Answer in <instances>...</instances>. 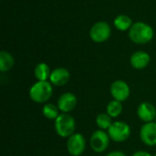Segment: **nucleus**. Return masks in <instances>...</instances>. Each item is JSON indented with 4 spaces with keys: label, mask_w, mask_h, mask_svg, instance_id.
<instances>
[{
    "label": "nucleus",
    "mask_w": 156,
    "mask_h": 156,
    "mask_svg": "<svg viewBox=\"0 0 156 156\" xmlns=\"http://www.w3.org/2000/svg\"><path fill=\"white\" fill-rule=\"evenodd\" d=\"M54 128L56 133L61 138H69L75 133L76 122L69 113H60L54 121Z\"/></svg>",
    "instance_id": "obj_1"
},
{
    "label": "nucleus",
    "mask_w": 156,
    "mask_h": 156,
    "mask_svg": "<svg viewBox=\"0 0 156 156\" xmlns=\"http://www.w3.org/2000/svg\"><path fill=\"white\" fill-rule=\"evenodd\" d=\"M53 94L52 84L49 81H37L29 89V98L37 103L47 102Z\"/></svg>",
    "instance_id": "obj_2"
},
{
    "label": "nucleus",
    "mask_w": 156,
    "mask_h": 156,
    "mask_svg": "<svg viewBox=\"0 0 156 156\" xmlns=\"http://www.w3.org/2000/svg\"><path fill=\"white\" fill-rule=\"evenodd\" d=\"M129 37L136 44H145L153 38L154 30L149 25L137 22L131 27Z\"/></svg>",
    "instance_id": "obj_3"
},
{
    "label": "nucleus",
    "mask_w": 156,
    "mask_h": 156,
    "mask_svg": "<svg viewBox=\"0 0 156 156\" xmlns=\"http://www.w3.org/2000/svg\"><path fill=\"white\" fill-rule=\"evenodd\" d=\"M107 133L112 141L115 143H123L130 138L132 131L128 123L122 121H116L112 122L111 127L107 130Z\"/></svg>",
    "instance_id": "obj_4"
},
{
    "label": "nucleus",
    "mask_w": 156,
    "mask_h": 156,
    "mask_svg": "<svg viewBox=\"0 0 156 156\" xmlns=\"http://www.w3.org/2000/svg\"><path fill=\"white\" fill-rule=\"evenodd\" d=\"M110 141L111 138L108 133L99 129L92 133L90 139V146L93 152L101 154L108 149L110 145Z\"/></svg>",
    "instance_id": "obj_5"
},
{
    "label": "nucleus",
    "mask_w": 156,
    "mask_h": 156,
    "mask_svg": "<svg viewBox=\"0 0 156 156\" xmlns=\"http://www.w3.org/2000/svg\"><path fill=\"white\" fill-rule=\"evenodd\" d=\"M86 139L81 133H73L67 141V150L71 156L81 155L86 149Z\"/></svg>",
    "instance_id": "obj_6"
},
{
    "label": "nucleus",
    "mask_w": 156,
    "mask_h": 156,
    "mask_svg": "<svg viewBox=\"0 0 156 156\" xmlns=\"http://www.w3.org/2000/svg\"><path fill=\"white\" fill-rule=\"evenodd\" d=\"M110 92L113 100L123 102L128 100L131 94V90L127 82L124 80H115L110 87Z\"/></svg>",
    "instance_id": "obj_7"
},
{
    "label": "nucleus",
    "mask_w": 156,
    "mask_h": 156,
    "mask_svg": "<svg viewBox=\"0 0 156 156\" xmlns=\"http://www.w3.org/2000/svg\"><path fill=\"white\" fill-rule=\"evenodd\" d=\"M90 36L94 42H104L111 36V27L106 22H98L90 28Z\"/></svg>",
    "instance_id": "obj_8"
},
{
    "label": "nucleus",
    "mask_w": 156,
    "mask_h": 156,
    "mask_svg": "<svg viewBox=\"0 0 156 156\" xmlns=\"http://www.w3.org/2000/svg\"><path fill=\"white\" fill-rule=\"evenodd\" d=\"M140 138L147 146L156 145V123L154 122L144 123L140 130Z\"/></svg>",
    "instance_id": "obj_9"
},
{
    "label": "nucleus",
    "mask_w": 156,
    "mask_h": 156,
    "mask_svg": "<svg viewBox=\"0 0 156 156\" xmlns=\"http://www.w3.org/2000/svg\"><path fill=\"white\" fill-rule=\"evenodd\" d=\"M77 103L78 100L75 94L72 92H65L58 98L57 106L61 113H69L76 108Z\"/></svg>",
    "instance_id": "obj_10"
},
{
    "label": "nucleus",
    "mask_w": 156,
    "mask_h": 156,
    "mask_svg": "<svg viewBox=\"0 0 156 156\" xmlns=\"http://www.w3.org/2000/svg\"><path fill=\"white\" fill-rule=\"evenodd\" d=\"M137 116L144 123L154 122L156 118V108L150 102H142L137 108Z\"/></svg>",
    "instance_id": "obj_11"
},
{
    "label": "nucleus",
    "mask_w": 156,
    "mask_h": 156,
    "mask_svg": "<svg viewBox=\"0 0 156 156\" xmlns=\"http://www.w3.org/2000/svg\"><path fill=\"white\" fill-rule=\"evenodd\" d=\"M70 74L68 69L64 68H57L51 71L49 77V82L57 87L64 86L69 80Z\"/></svg>",
    "instance_id": "obj_12"
},
{
    "label": "nucleus",
    "mask_w": 156,
    "mask_h": 156,
    "mask_svg": "<svg viewBox=\"0 0 156 156\" xmlns=\"http://www.w3.org/2000/svg\"><path fill=\"white\" fill-rule=\"evenodd\" d=\"M132 67L136 69H143L146 68L150 62V56L144 51H136L130 58Z\"/></svg>",
    "instance_id": "obj_13"
},
{
    "label": "nucleus",
    "mask_w": 156,
    "mask_h": 156,
    "mask_svg": "<svg viewBox=\"0 0 156 156\" xmlns=\"http://www.w3.org/2000/svg\"><path fill=\"white\" fill-rule=\"evenodd\" d=\"M51 71L46 63H38L34 70V75L37 81H47L49 80Z\"/></svg>",
    "instance_id": "obj_14"
},
{
    "label": "nucleus",
    "mask_w": 156,
    "mask_h": 156,
    "mask_svg": "<svg viewBox=\"0 0 156 156\" xmlns=\"http://www.w3.org/2000/svg\"><path fill=\"white\" fill-rule=\"evenodd\" d=\"M15 64L14 58L12 55L6 51L0 52V71L6 72L10 70Z\"/></svg>",
    "instance_id": "obj_15"
},
{
    "label": "nucleus",
    "mask_w": 156,
    "mask_h": 156,
    "mask_svg": "<svg viewBox=\"0 0 156 156\" xmlns=\"http://www.w3.org/2000/svg\"><path fill=\"white\" fill-rule=\"evenodd\" d=\"M123 111V106L122 102L118 101L116 100L111 101L106 107V112L113 119V118H118Z\"/></svg>",
    "instance_id": "obj_16"
},
{
    "label": "nucleus",
    "mask_w": 156,
    "mask_h": 156,
    "mask_svg": "<svg viewBox=\"0 0 156 156\" xmlns=\"http://www.w3.org/2000/svg\"><path fill=\"white\" fill-rule=\"evenodd\" d=\"M59 109L53 103H47L42 107V114L48 120H56L59 113Z\"/></svg>",
    "instance_id": "obj_17"
},
{
    "label": "nucleus",
    "mask_w": 156,
    "mask_h": 156,
    "mask_svg": "<svg viewBox=\"0 0 156 156\" xmlns=\"http://www.w3.org/2000/svg\"><path fill=\"white\" fill-rule=\"evenodd\" d=\"M96 125L99 127L100 130H108L111 125L112 124V118L107 112H101L97 115L95 120Z\"/></svg>",
    "instance_id": "obj_18"
},
{
    "label": "nucleus",
    "mask_w": 156,
    "mask_h": 156,
    "mask_svg": "<svg viewBox=\"0 0 156 156\" xmlns=\"http://www.w3.org/2000/svg\"><path fill=\"white\" fill-rule=\"evenodd\" d=\"M132 23H133L132 19L126 15L118 16L114 19V26L121 31H124L131 28V27L133 26Z\"/></svg>",
    "instance_id": "obj_19"
},
{
    "label": "nucleus",
    "mask_w": 156,
    "mask_h": 156,
    "mask_svg": "<svg viewBox=\"0 0 156 156\" xmlns=\"http://www.w3.org/2000/svg\"><path fill=\"white\" fill-rule=\"evenodd\" d=\"M132 156H153L150 153L146 151H137L135 152Z\"/></svg>",
    "instance_id": "obj_20"
},
{
    "label": "nucleus",
    "mask_w": 156,
    "mask_h": 156,
    "mask_svg": "<svg viewBox=\"0 0 156 156\" xmlns=\"http://www.w3.org/2000/svg\"><path fill=\"white\" fill-rule=\"evenodd\" d=\"M106 156H127L124 153L121 152V151H112L110 152Z\"/></svg>",
    "instance_id": "obj_21"
},
{
    "label": "nucleus",
    "mask_w": 156,
    "mask_h": 156,
    "mask_svg": "<svg viewBox=\"0 0 156 156\" xmlns=\"http://www.w3.org/2000/svg\"><path fill=\"white\" fill-rule=\"evenodd\" d=\"M154 122H155V123H156V118H155V120H154Z\"/></svg>",
    "instance_id": "obj_22"
},
{
    "label": "nucleus",
    "mask_w": 156,
    "mask_h": 156,
    "mask_svg": "<svg viewBox=\"0 0 156 156\" xmlns=\"http://www.w3.org/2000/svg\"><path fill=\"white\" fill-rule=\"evenodd\" d=\"M154 156H156V154H154Z\"/></svg>",
    "instance_id": "obj_23"
}]
</instances>
